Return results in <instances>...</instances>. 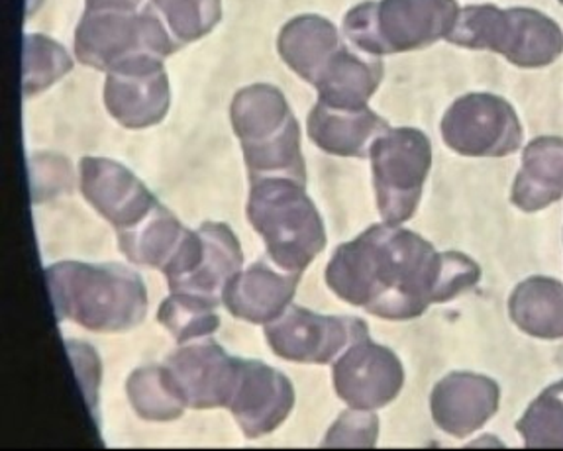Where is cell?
<instances>
[{"mask_svg":"<svg viewBox=\"0 0 563 451\" xmlns=\"http://www.w3.org/2000/svg\"><path fill=\"white\" fill-rule=\"evenodd\" d=\"M199 232L205 244L199 265L172 290L195 293L200 297L220 300L228 280L244 265L242 245L232 228L224 222H205Z\"/></svg>","mask_w":563,"mask_h":451,"instance_id":"cell-22","label":"cell"},{"mask_svg":"<svg viewBox=\"0 0 563 451\" xmlns=\"http://www.w3.org/2000/svg\"><path fill=\"white\" fill-rule=\"evenodd\" d=\"M300 275L254 263L238 271L222 290L228 312L250 324H272L291 307Z\"/></svg>","mask_w":563,"mask_h":451,"instance_id":"cell-17","label":"cell"},{"mask_svg":"<svg viewBox=\"0 0 563 451\" xmlns=\"http://www.w3.org/2000/svg\"><path fill=\"white\" fill-rule=\"evenodd\" d=\"M55 315L97 334L128 332L144 322L147 290L124 265L59 262L46 270Z\"/></svg>","mask_w":563,"mask_h":451,"instance_id":"cell-2","label":"cell"},{"mask_svg":"<svg viewBox=\"0 0 563 451\" xmlns=\"http://www.w3.org/2000/svg\"><path fill=\"white\" fill-rule=\"evenodd\" d=\"M165 367L187 406L197 410L228 408L240 375V360L207 338L183 343L167 358Z\"/></svg>","mask_w":563,"mask_h":451,"instance_id":"cell-13","label":"cell"},{"mask_svg":"<svg viewBox=\"0 0 563 451\" xmlns=\"http://www.w3.org/2000/svg\"><path fill=\"white\" fill-rule=\"evenodd\" d=\"M364 336L369 332L362 318L317 315L295 305L265 330L275 355L305 365L332 363Z\"/></svg>","mask_w":563,"mask_h":451,"instance_id":"cell-10","label":"cell"},{"mask_svg":"<svg viewBox=\"0 0 563 451\" xmlns=\"http://www.w3.org/2000/svg\"><path fill=\"white\" fill-rule=\"evenodd\" d=\"M334 388L350 408L377 410L399 397L405 370L397 353L369 336L355 340L334 361Z\"/></svg>","mask_w":563,"mask_h":451,"instance_id":"cell-12","label":"cell"},{"mask_svg":"<svg viewBox=\"0 0 563 451\" xmlns=\"http://www.w3.org/2000/svg\"><path fill=\"white\" fill-rule=\"evenodd\" d=\"M189 234V228H185L173 217L164 205H157L154 212L140 224L119 232V245L134 265H144L165 273L175 255L181 252Z\"/></svg>","mask_w":563,"mask_h":451,"instance_id":"cell-23","label":"cell"},{"mask_svg":"<svg viewBox=\"0 0 563 451\" xmlns=\"http://www.w3.org/2000/svg\"><path fill=\"white\" fill-rule=\"evenodd\" d=\"M442 138L465 157H505L522 147L525 130L509 100L490 92H470L442 118Z\"/></svg>","mask_w":563,"mask_h":451,"instance_id":"cell-9","label":"cell"},{"mask_svg":"<svg viewBox=\"0 0 563 451\" xmlns=\"http://www.w3.org/2000/svg\"><path fill=\"white\" fill-rule=\"evenodd\" d=\"M79 175L87 202L119 232L140 224L159 205L134 173L109 157H82Z\"/></svg>","mask_w":563,"mask_h":451,"instance_id":"cell-15","label":"cell"},{"mask_svg":"<svg viewBox=\"0 0 563 451\" xmlns=\"http://www.w3.org/2000/svg\"><path fill=\"white\" fill-rule=\"evenodd\" d=\"M379 436V418L373 410L350 408L328 430L327 448H373Z\"/></svg>","mask_w":563,"mask_h":451,"instance_id":"cell-30","label":"cell"},{"mask_svg":"<svg viewBox=\"0 0 563 451\" xmlns=\"http://www.w3.org/2000/svg\"><path fill=\"white\" fill-rule=\"evenodd\" d=\"M104 107L128 130L159 124L172 107V85L164 59L136 55L112 67L104 81Z\"/></svg>","mask_w":563,"mask_h":451,"instance_id":"cell-11","label":"cell"},{"mask_svg":"<svg viewBox=\"0 0 563 451\" xmlns=\"http://www.w3.org/2000/svg\"><path fill=\"white\" fill-rule=\"evenodd\" d=\"M509 312L525 334L540 340H562L563 283L550 277L522 280L510 295Z\"/></svg>","mask_w":563,"mask_h":451,"instance_id":"cell-24","label":"cell"},{"mask_svg":"<svg viewBox=\"0 0 563 451\" xmlns=\"http://www.w3.org/2000/svg\"><path fill=\"white\" fill-rule=\"evenodd\" d=\"M34 199L42 193V200L62 195L71 187V169L62 155H37L30 163Z\"/></svg>","mask_w":563,"mask_h":451,"instance_id":"cell-31","label":"cell"},{"mask_svg":"<svg viewBox=\"0 0 563 451\" xmlns=\"http://www.w3.org/2000/svg\"><path fill=\"white\" fill-rule=\"evenodd\" d=\"M445 42L495 52L522 69L548 67L563 54V30L544 12L503 10L493 4H472L460 10Z\"/></svg>","mask_w":563,"mask_h":451,"instance_id":"cell-6","label":"cell"},{"mask_svg":"<svg viewBox=\"0 0 563 451\" xmlns=\"http://www.w3.org/2000/svg\"><path fill=\"white\" fill-rule=\"evenodd\" d=\"M560 2H562V4H563V0H560Z\"/></svg>","mask_w":563,"mask_h":451,"instance_id":"cell-33","label":"cell"},{"mask_svg":"<svg viewBox=\"0 0 563 451\" xmlns=\"http://www.w3.org/2000/svg\"><path fill=\"white\" fill-rule=\"evenodd\" d=\"M460 7L455 0H369L345 14L344 34L365 54H405L448 40Z\"/></svg>","mask_w":563,"mask_h":451,"instance_id":"cell-5","label":"cell"},{"mask_svg":"<svg viewBox=\"0 0 563 451\" xmlns=\"http://www.w3.org/2000/svg\"><path fill=\"white\" fill-rule=\"evenodd\" d=\"M126 391L136 415L150 422H172L189 408L165 365H146L134 371Z\"/></svg>","mask_w":563,"mask_h":451,"instance_id":"cell-25","label":"cell"},{"mask_svg":"<svg viewBox=\"0 0 563 451\" xmlns=\"http://www.w3.org/2000/svg\"><path fill=\"white\" fill-rule=\"evenodd\" d=\"M295 408V388L282 371L262 361L240 360L234 395L228 410L245 438L257 440L275 432Z\"/></svg>","mask_w":563,"mask_h":451,"instance_id":"cell-14","label":"cell"},{"mask_svg":"<svg viewBox=\"0 0 563 451\" xmlns=\"http://www.w3.org/2000/svg\"><path fill=\"white\" fill-rule=\"evenodd\" d=\"M482 279L465 253L438 252L417 232L375 224L340 245L327 267L330 290L385 320H410L448 302Z\"/></svg>","mask_w":563,"mask_h":451,"instance_id":"cell-1","label":"cell"},{"mask_svg":"<svg viewBox=\"0 0 563 451\" xmlns=\"http://www.w3.org/2000/svg\"><path fill=\"white\" fill-rule=\"evenodd\" d=\"M344 45L338 28L319 14H302L289 20L277 40V52L302 81L314 85L320 72Z\"/></svg>","mask_w":563,"mask_h":451,"instance_id":"cell-21","label":"cell"},{"mask_svg":"<svg viewBox=\"0 0 563 451\" xmlns=\"http://www.w3.org/2000/svg\"><path fill=\"white\" fill-rule=\"evenodd\" d=\"M373 187L383 222L405 224L415 217L432 167V144L417 128H389L369 150Z\"/></svg>","mask_w":563,"mask_h":451,"instance_id":"cell-8","label":"cell"},{"mask_svg":"<svg viewBox=\"0 0 563 451\" xmlns=\"http://www.w3.org/2000/svg\"><path fill=\"white\" fill-rule=\"evenodd\" d=\"M157 320L179 343L209 338L219 330V300L173 290L157 310Z\"/></svg>","mask_w":563,"mask_h":451,"instance_id":"cell-26","label":"cell"},{"mask_svg":"<svg viewBox=\"0 0 563 451\" xmlns=\"http://www.w3.org/2000/svg\"><path fill=\"white\" fill-rule=\"evenodd\" d=\"M230 120L244 152L250 180L289 177L307 185L299 122L282 90L267 82L238 90L230 105Z\"/></svg>","mask_w":563,"mask_h":451,"instance_id":"cell-3","label":"cell"},{"mask_svg":"<svg viewBox=\"0 0 563 451\" xmlns=\"http://www.w3.org/2000/svg\"><path fill=\"white\" fill-rule=\"evenodd\" d=\"M154 7L179 45L207 36L222 16L220 0H154Z\"/></svg>","mask_w":563,"mask_h":451,"instance_id":"cell-29","label":"cell"},{"mask_svg":"<svg viewBox=\"0 0 563 451\" xmlns=\"http://www.w3.org/2000/svg\"><path fill=\"white\" fill-rule=\"evenodd\" d=\"M22 62H24L22 77H24L26 97H36L37 92L49 89L74 69V59L65 52L64 45L42 34L24 36Z\"/></svg>","mask_w":563,"mask_h":451,"instance_id":"cell-28","label":"cell"},{"mask_svg":"<svg viewBox=\"0 0 563 451\" xmlns=\"http://www.w3.org/2000/svg\"><path fill=\"white\" fill-rule=\"evenodd\" d=\"M179 47L157 12L146 9H85L75 30V55L82 65L109 73L136 55L165 59Z\"/></svg>","mask_w":563,"mask_h":451,"instance_id":"cell-7","label":"cell"},{"mask_svg":"<svg viewBox=\"0 0 563 451\" xmlns=\"http://www.w3.org/2000/svg\"><path fill=\"white\" fill-rule=\"evenodd\" d=\"M563 199V138L542 135L525 147L510 200L525 212H538Z\"/></svg>","mask_w":563,"mask_h":451,"instance_id":"cell-20","label":"cell"},{"mask_svg":"<svg viewBox=\"0 0 563 451\" xmlns=\"http://www.w3.org/2000/svg\"><path fill=\"white\" fill-rule=\"evenodd\" d=\"M517 430L530 450H563V380L538 395Z\"/></svg>","mask_w":563,"mask_h":451,"instance_id":"cell-27","label":"cell"},{"mask_svg":"<svg viewBox=\"0 0 563 451\" xmlns=\"http://www.w3.org/2000/svg\"><path fill=\"white\" fill-rule=\"evenodd\" d=\"M140 0H87V9H137Z\"/></svg>","mask_w":563,"mask_h":451,"instance_id":"cell-32","label":"cell"},{"mask_svg":"<svg viewBox=\"0 0 563 451\" xmlns=\"http://www.w3.org/2000/svg\"><path fill=\"white\" fill-rule=\"evenodd\" d=\"M247 218L262 235L273 263L300 275L327 248V228L319 208L299 180L264 177L250 180Z\"/></svg>","mask_w":563,"mask_h":451,"instance_id":"cell-4","label":"cell"},{"mask_svg":"<svg viewBox=\"0 0 563 451\" xmlns=\"http://www.w3.org/2000/svg\"><path fill=\"white\" fill-rule=\"evenodd\" d=\"M499 385L490 377L457 371L438 381L430 410L440 430L454 438H467L489 422L499 410Z\"/></svg>","mask_w":563,"mask_h":451,"instance_id":"cell-16","label":"cell"},{"mask_svg":"<svg viewBox=\"0 0 563 451\" xmlns=\"http://www.w3.org/2000/svg\"><path fill=\"white\" fill-rule=\"evenodd\" d=\"M383 64L379 57L342 45L314 81L319 102L334 109H364L379 89Z\"/></svg>","mask_w":563,"mask_h":451,"instance_id":"cell-19","label":"cell"},{"mask_svg":"<svg viewBox=\"0 0 563 451\" xmlns=\"http://www.w3.org/2000/svg\"><path fill=\"white\" fill-rule=\"evenodd\" d=\"M387 120L364 109H334L317 102L307 118L309 138L317 147L338 157H365L373 142L389 130Z\"/></svg>","mask_w":563,"mask_h":451,"instance_id":"cell-18","label":"cell"}]
</instances>
